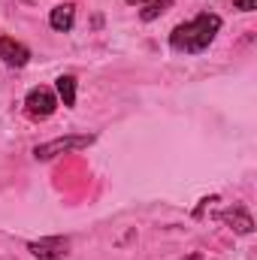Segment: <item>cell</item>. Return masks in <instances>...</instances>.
<instances>
[{"label":"cell","mask_w":257,"mask_h":260,"mask_svg":"<svg viewBox=\"0 0 257 260\" xmlns=\"http://www.w3.org/2000/svg\"><path fill=\"white\" fill-rule=\"evenodd\" d=\"M218 30H221V18H218L215 12H203V15H197L194 21L179 24V27L170 34V46H173L176 52H185V55L203 52V49H209V43L215 40Z\"/></svg>","instance_id":"1"},{"label":"cell","mask_w":257,"mask_h":260,"mask_svg":"<svg viewBox=\"0 0 257 260\" xmlns=\"http://www.w3.org/2000/svg\"><path fill=\"white\" fill-rule=\"evenodd\" d=\"M91 142H94V133H85V136H58V139H52V142L37 145V148H34V157H37V160H52V157H58V154H64V151L88 148Z\"/></svg>","instance_id":"2"},{"label":"cell","mask_w":257,"mask_h":260,"mask_svg":"<svg viewBox=\"0 0 257 260\" xmlns=\"http://www.w3.org/2000/svg\"><path fill=\"white\" fill-rule=\"evenodd\" d=\"M24 106H27V115L34 118H49L55 109H58V97L52 94V88H30L27 97H24Z\"/></svg>","instance_id":"3"},{"label":"cell","mask_w":257,"mask_h":260,"mask_svg":"<svg viewBox=\"0 0 257 260\" xmlns=\"http://www.w3.org/2000/svg\"><path fill=\"white\" fill-rule=\"evenodd\" d=\"M67 248H70V242H67L64 236H52V239H40V242H27V251L34 254V257L40 260H55V257H64Z\"/></svg>","instance_id":"4"},{"label":"cell","mask_w":257,"mask_h":260,"mask_svg":"<svg viewBox=\"0 0 257 260\" xmlns=\"http://www.w3.org/2000/svg\"><path fill=\"white\" fill-rule=\"evenodd\" d=\"M0 61L9 64V67H24L30 61V52H27V46H21L18 40L3 37V40H0Z\"/></svg>","instance_id":"5"},{"label":"cell","mask_w":257,"mask_h":260,"mask_svg":"<svg viewBox=\"0 0 257 260\" xmlns=\"http://www.w3.org/2000/svg\"><path fill=\"white\" fill-rule=\"evenodd\" d=\"M221 218H224V224H230L236 233H251V230H254V221H251V215H248L242 206H233V209H227Z\"/></svg>","instance_id":"6"},{"label":"cell","mask_w":257,"mask_h":260,"mask_svg":"<svg viewBox=\"0 0 257 260\" xmlns=\"http://www.w3.org/2000/svg\"><path fill=\"white\" fill-rule=\"evenodd\" d=\"M73 21H76V6H73V3H61V6H55L52 15H49V24H52L55 30H70Z\"/></svg>","instance_id":"7"},{"label":"cell","mask_w":257,"mask_h":260,"mask_svg":"<svg viewBox=\"0 0 257 260\" xmlns=\"http://www.w3.org/2000/svg\"><path fill=\"white\" fill-rule=\"evenodd\" d=\"M58 94H61L64 106H76V79L73 76H61L58 79Z\"/></svg>","instance_id":"8"},{"label":"cell","mask_w":257,"mask_h":260,"mask_svg":"<svg viewBox=\"0 0 257 260\" xmlns=\"http://www.w3.org/2000/svg\"><path fill=\"white\" fill-rule=\"evenodd\" d=\"M173 6V0H154V3H148L145 9H142V21H154L160 12H167Z\"/></svg>","instance_id":"9"},{"label":"cell","mask_w":257,"mask_h":260,"mask_svg":"<svg viewBox=\"0 0 257 260\" xmlns=\"http://www.w3.org/2000/svg\"><path fill=\"white\" fill-rule=\"evenodd\" d=\"M233 6H236V9H242V12H254L257 0H233Z\"/></svg>","instance_id":"10"},{"label":"cell","mask_w":257,"mask_h":260,"mask_svg":"<svg viewBox=\"0 0 257 260\" xmlns=\"http://www.w3.org/2000/svg\"><path fill=\"white\" fill-rule=\"evenodd\" d=\"M124 3H130V6H133V3H154V0H124Z\"/></svg>","instance_id":"11"}]
</instances>
